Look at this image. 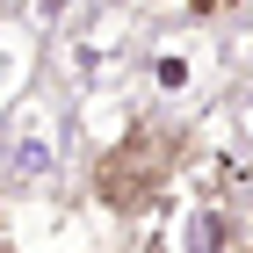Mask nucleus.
<instances>
[{
    "label": "nucleus",
    "mask_w": 253,
    "mask_h": 253,
    "mask_svg": "<svg viewBox=\"0 0 253 253\" xmlns=\"http://www.w3.org/2000/svg\"><path fill=\"white\" fill-rule=\"evenodd\" d=\"M7 7H15V0H0V15H7Z\"/></svg>",
    "instance_id": "7"
},
{
    "label": "nucleus",
    "mask_w": 253,
    "mask_h": 253,
    "mask_svg": "<svg viewBox=\"0 0 253 253\" xmlns=\"http://www.w3.org/2000/svg\"><path fill=\"white\" fill-rule=\"evenodd\" d=\"M174 181H181V137L167 123H130L94 167V195L116 203V210H130V217L152 210Z\"/></svg>",
    "instance_id": "1"
},
{
    "label": "nucleus",
    "mask_w": 253,
    "mask_h": 253,
    "mask_svg": "<svg viewBox=\"0 0 253 253\" xmlns=\"http://www.w3.org/2000/svg\"><path fill=\"white\" fill-rule=\"evenodd\" d=\"M65 159V116L43 94L15 101V116L0 130V181H51Z\"/></svg>",
    "instance_id": "2"
},
{
    "label": "nucleus",
    "mask_w": 253,
    "mask_h": 253,
    "mask_svg": "<svg viewBox=\"0 0 253 253\" xmlns=\"http://www.w3.org/2000/svg\"><path fill=\"white\" fill-rule=\"evenodd\" d=\"M246 145H253V101H246Z\"/></svg>",
    "instance_id": "6"
},
{
    "label": "nucleus",
    "mask_w": 253,
    "mask_h": 253,
    "mask_svg": "<svg viewBox=\"0 0 253 253\" xmlns=\"http://www.w3.org/2000/svg\"><path fill=\"white\" fill-rule=\"evenodd\" d=\"M29 15H37V22H43V29H58V22H65V15H73V0H29Z\"/></svg>",
    "instance_id": "5"
},
{
    "label": "nucleus",
    "mask_w": 253,
    "mask_h": 253,
    "mask_svg": "<svg viewBox=\"0 0 253 253\" xmlns=\"http://www.w3.org/2000/svg\"><path fill=\"white\" fill-rule=\"evenodd\" d=\"M203 65H210V51L195 37H159L152 51H145V87H152L159 101H188L195 87H203Z\"/></svg>",
    "instance_id": "4"
},
{
    "label": "nucleus",
    "mask_w": 253,
    "mask_h": 253,
    "mask_svg": "<svg viewBox=\"0 0 253 253\" xmlns=\"http://www.w3.org/2000/svg\"><path fill=\"white\" fill-rule=\"evenodd\" d=\"M123 65H130V15H123V7H101V15L73 37L65 73H73V87H109Z\"/></svg>",
    "instance_id": "3"
}]
</instances>
